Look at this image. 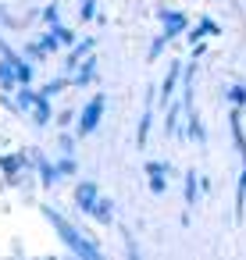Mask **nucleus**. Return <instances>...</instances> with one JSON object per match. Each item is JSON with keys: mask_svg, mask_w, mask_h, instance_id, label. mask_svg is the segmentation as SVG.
<instances>
[{"mask_svg": "<svg viewBox=\"0 0 246 260\" xmlns=\"http://www.w3.org/2000/svg\"><path fill=\"white\" fill-rule=\"evenodd\" d=\"M50 217H54V224L61 228V235H65V239L72 242V249H79V253H86V256H97V249H93V246H89V242H86L82 235H75V232H72V228H68V224H65V221H61V217H57L54 210H50Z\"/></svg>", "mask_w": 246, "mask_h": 260, "instance_id": "1", "label": "nucleus"}, {"mask_svg": "<svg viewBox=\"0 0 246 260\" xmlns=\"http://www.w3.org/2000/svg\"><path fill=\"white\" fill-rule=\"evenodd\" d=\"M100 111H104V96H97V100L86 107V114H82V121H79V132H93L97 121H100Z\"/></svg>", "mask_w": 246, "mask_h": 260, "instance_id": "2", "label": "nucleus"}, {"mask_svg": "<svg viewBox=\"0 0 246 260\" xmlns=\"http://www.w3.org/2000/svg\"><path fill=\"white\" fill-rule=\"evenodd\" d=\"M93 189H97V185H79V203H82V207L93 203Z\"/></svg>", "mask_w": 246, "mask_h": 260, "instance_id": "3", "label": "nucleus"}]
</instances>
